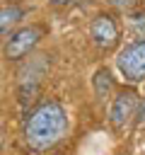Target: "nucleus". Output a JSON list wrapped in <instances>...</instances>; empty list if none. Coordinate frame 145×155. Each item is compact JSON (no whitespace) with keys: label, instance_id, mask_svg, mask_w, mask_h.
Wrapping results in <instances>:
<instances>
[{"label":"nucleus","instance_id":"f257e3e1","mask_svg":"<svg viewBox=\"0 0 145 155\" xmlns=\"http://www.w3.org/2000/svg\"><path fill=\"white\" fill-rule=\"evenodd\" d=\"M68 133V114L60 102L46 99L24 121V140L34 150H48Z\"/></svg>","mask_w":145,"mask_h":155},{"label":"nucleus","instance_id":"f03ea898","mask_svg":"<svg viewBox=\"0 0 145 155\" xmlns=\"http://www.w3.org/2000/svg\"><path fill=\"white\" fill-rule=\"evenodd\" d=\"M116 63H118V70L126 80H130V82L145 80V39L128 44L118 53Z\"/></svg>","mask_w":145,"mask_h":155},{"label":"nucleus","instance_id":"7ed1b4c3","mask_svg":"<svg viewBox=\"0 0 145 155\" xmlns=\"http://www.w3.org/2000/svg\"><path fill=\"white\" fill-rule=\"evenodd\" d=\"M41 39V29L39 27H24V29H17L14 34H10L7 44H5V56L10 61H19L22 56H27L36 41Z\"/></svg>","mask_w":145,"mask_h":155},{"label":"nucleus","instance_id":"20e7f679","mask_svg":"<svg viewBox=\"0 0 145 155\" xmlns=\"http://www.w3.org/2000/svg\"><path fill=\"white\" fill-rule=\"evenodd\" d=\"M89 36L99 48H104V51L114 48L118 41V27H116L114 17L111 15H97L89 24Z\"/></svg>","mask_w":145,"mask_h":155},{"label":"nucleus","instance_id":"39448f33","mask_svg":"<svg viewBox=\"0 0 145 155\" xmlns=\"http://www.w3.org/2000/svg\"><path fill=\"white\" fill-rule=\"evenodd\" d=\"M135 107H138V97H135V92H130V90L121 92V94L114 99V104H111V111H109L111 126H116V128L126 126V124L130 121V116L135 114Z\"/></svg>","mask_w":145,"mask_h":155},{"label":"nucleus","instance_id":"423d86ee","mask_svg":"<svg viewBox=\"0 0 145 155\" xmlns=\"http://www.w3.org/2000/svg\"><path fill=\"white\" fill-rule=\"evenodd\" d=\"M19 19H22V7H19V5H5L2 12H0V29H2V36H7V34H10V27H14Z\"/></svg>","mask_w":145,"mask_h":155},{"label":"nucleus","instance_id":"0eeeda50","mask_svg":"<svg viewBox=\"0 0 145 155\" xmlns=\"http://www.w3.org/2000/svg\"><path fill=\"white\" fill-rule=\"evenodd\" d=\"M111 87H114L111 73H109L106 68H99V70L94 73V92H97V97H109Z\"/></svg>","mask_w":145,"mask_h":155},{"label":"nucleus","instance_id":"6e6552de","mask_svg":"<svg viewBox=\"0 0 145 155\" xmlns=\"http://www.w3.org/2000/svg\"><path fill=\"white\" fill-rule=\"evenodd\" d=\"M130 27L135 29V34L140 39H145V12H135L130 15Z\"/></svg>","mask_w":145,"mask_h":155},{"label":"nucleus","instance_id":"1a4fd4ad","mask_svg":"<svg viewBox=\"0 0 145 155\" xmlns=\"http://www.w3.org/2000/svg\"><path fill=\"white\" fill-rule=\"evenodd\" d=\"M111 7H118V10H130L135 5V0H109Z\"/></svg>","mask_w":145,"mask_h":155},{"label":"nucleus","instance_id":"9d476101","mask_svg":"<svg viewBox=\"0 0 145 155\" xmlns=\"http://www.w3.org/2000/svg\"><path fill=\"white\" fill-rule=\"evenodd\" d=\"M51 5H58V7H63V5H70L72 0H48Z\"/></svg>","mask_w":145,"mask_h":155},{"label":"nucleus","instance_id":"9b49d317","mask_svg":"<svg viewBox=\"0 0 145 155\" xmlns=\"http://www.w3.org/2000/svg\"><path fill=\"white\" fill-rule=\"evenodd\" d=\"M138 121H145V102L140 104V111H138Z\"/></svg>","mask_w":145,"mask_h":155}]
</instances>
